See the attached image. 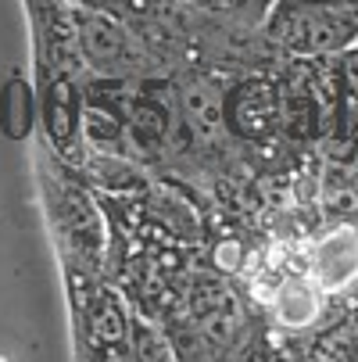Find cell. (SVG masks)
I'll return each mask as SVG.
<instances>
[{
	"label": "cell",
	"instance_id": "cell-1",
	"mask_svg": "<svg viewBox=\"0 0 358 362\" xmlns=\"http://www.w3.org/2000/svg\"><path fill=\"white\" fill-rule=\"evenodd\" d=\"M269 36L294 50V54H347L358 47V18L337 8H309V4H280L269 18Z\"/></svg>",
	"mask_w": 358,
	"mask_h": 362
},
{
	"label": "cell",
	"instance_id": "cell-2",
	"mask_svg": "<svg viewBox=\"0 0 358 362\" xmlns=\"http://www.w3.org/2000/svg\"><path fill=\"white\" fill-rule=\"evenodd\" d=\"M83 62L105 79H126L150 65L140 40L105 8H72Z\"/></svg>",
	"mask_w": 358,
	"mask_h": 362
},
{
	"label": "cell",
	"instance_id": "cell-3",
	"mask_svg": "<svg viewBox=\"0 0 358 362\" xmlns=\"http://www.w3.org/2000/svg\"><path fill=\"white\" fill-rule=\"evenodd\" d=\"M47 204H50V216H54V226L65 237V244L83 262L97 266L100 255H105V244H108V230H105V219H100L97 204L90 201L86 187L68 169L50 165Z\"/></svg>",
	"mask_w": 358,
	"mask_h": 362
},
{
	"label": "cell",
	"instance_id": "cell-4",
	"mask_svg": "<svg viewBox=\"0 0 358 362\" xmlns=\"http://www.w3.org/2000/svg\"><path fill=\"white\" fill-rule=\"evenodd\" d=\"M226 126L244 140H265L283 129V93L273 79H247L226 97Z\"/></svg>",
	"mask_w": 358,
	"mask_h": 362
},
{
	"label": "cell",
	"instance_id": "cell-5",
	"mask_svg": "<svg viewBox=\"0 0 358 362\" xmlns=\"http://www.w3.org/2000/svg\"><path fill=\"white\" fill-rule=\"evenodd\" d=\"M190 320L197 334L212 344H233L244 330V308L226 284L215 276H197L190 291Z\"/></svg>",
	"mask_w": 358,
	"mask_h": 362
},
{
	"label": "cell",
	"instance_id": "cell-6",
	"mask_svg": "<svg viewBox=\"0 0 358 362\" xmlns=\"http://www.w3.org/2000/svg\"><path fill=\"white\" fill-rule=\"evenodd\" d=\"M309 276L319 284V291H347L358 280V226L337 223L312 244Z\"/></svg>",
	"mask_w": 358,
	"mask_h": 362
},
{
	"label": "cell",
	"instance_id": "cell-7",
	"mask_svg": "<svg viewBox=\"0 0 358 362\" xmlns=\"http://www.w3.org/2000/svg\"><path fill=\"white\" fill-rule=\"evenodd\" d=\"M179 105H183V115L190 122V129L201 136V140H219L229 133L226 126V97L208 83V79H186L179 86Z\"/></svg>",
	"mask_w": 358,
	"mask_h": 362
},
{
	"label": "cell",
	"instance_id": "cell-8",
	"mask_svg": "<svg viewBox=\"0 0 358 362\" xmlns=\"http://www.w3.org/2000/svg\"><path fill=\"white\" fill-rule=\"evenodd\" d=\"M83 327L90 348H126L129 344V316L108 287H97L83 298Z\"/></svg>",
	"mask_w": 358,
	"mask_h": 362
},
{
	"label": "cell",
	"instance_id": "cell-9",
	"mask_svg": "<svg viewBox=\"0 0 358 362\" xmlns=\"http://www.w3.org/2000/svg\"><path fill=\"white\" fill-rule=\"evenodd\" d=\"M323 308V291L312 276H283L276 284V320L290 330L309 327Z\"/></svg>",
	"mask_w": 358,
	"mask_h": 362
},
{
	"label": "cell",
	"instance_id": "cell-10",
	"mask_svg": "<svg viewBox=\"0 0 358 362\" xmlns=\"http://www.w3.org/2000/svg\"><path fill=\"white\" fill-rule=\"evenodd\" d=\"M126 348H129L133 362H179L176 341L143 316L129 320V344Z\"/></svg>",
	"mask_w": 358,
	"mask_h": 362
},
{
	"label": "cell",
	"instance_id": "cell-11",
	"mask_svg": "<svg viewBox=\"0 0 358 362\" xmlns=\"http://www.w3.org/2000/svg\"><path fill=\"white\" fill-rule=\"evenodd\" d=\"M83 133L105 158H119V151L126 147V126L100 108H83Z\"/></svg>",
	"mask_w": 358,
	"mask_h": 362
},
{
	"label": "cell",
	"instance_id": "cell-12",
	"mask_svg": "<svg viewBox=\"0 0 358 362\" xmlns=\"http://www.w3.org/2000/svg\"><path fill=\"white\" fill-rule=\"evenodd\" d=\"M86 358L90 362H133L129 348H90Z\"/></svg>",
	"mask_w": 358,
	"mask_h": 362
},
{
	"label": "cell",
	"instance_id": "cell-13",
	"mask_svg": "<svg viewBox=\"0 0 358 362\" xmlns=\"http://www.w3.org/2000/svg\"><path fill=\"white\" fill-rule=\"evenodd\" d=\"M344 76H347V83L358 90V47H351L347 54H344Z\"/></svg>",
	"mask_w": 358,
	"mask_h": 362
},
{
	"label": "cell",
	"instance_id": "cell-14",
	"mask_svg": "<svg viewBox=\"0 0 358 362\" xmlns=\"http://www.w3.org/2000/svg\"><path fill=\"white\" fill-rule=\"evenodd\" d=\"M0 362H8V358H4V355H0Z\"/></svg>",
	"mask_w": 358,
	"mask_h": 362
}]
</instances>
